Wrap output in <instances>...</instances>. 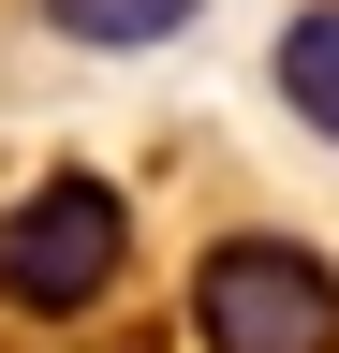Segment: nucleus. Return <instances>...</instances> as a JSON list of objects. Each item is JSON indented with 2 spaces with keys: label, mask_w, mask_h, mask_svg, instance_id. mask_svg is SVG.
<instances>
[{
  "label": "nucleus",
  "mask_w": 339,
  "mask_h": 353,
  "mask_svg": "<svg viewBox=\"0 0 339 353\" xmlns=\"http://www.w3.org/2000/svg\"><path fill=\"white\" fill-rule=\"evenodd\" d=\"M280 103H295V132H325L339 148V0H310V15H280Z\"/></svg>",
  "instance_id": "3"
},
{
  "label": "nucleus",
  "mask_w": 339,
  "mask_h": 353,
  "mask_svg": "<svg viewBox=\"0 0 339 353\" xmlns=\"http://www.w3.org/2000/svg\"><path fill=\"white\" fill-rule=\"evenodd\" d=\"M59 15V44H104V59H148V44H177L206 0H45Z\"/></svg>",
  "instance_id": "4"
},
{
  "label": "nucleus",
  "mask_w": 339,
  "mask_h": 353,
  "mask_svg": "<svg viewBox=\"0 0 339 353\" xmlns=\"http://www.w3.org/2000/svg\"><path fill=\"white\" fill-rule=\"evenodd\" d=\"M192 339L206 353H339V265L310 236H222L192 265Z\"/></svg>",
  "instance_id": "2"
},
{
  "label": "nucleus",
  "mask_w": 339,
  "mask_h": 353,
  "mask_svg": "<svg viewBox=\"0 0 339 353\" xmlns=\"http://www.w3.org/2000/svg\"><path fill=\"white\" fill-rule=\"evenodd\" d=\"M133 280V206L104 192V176H30L15 206H0V309L15 324H89V309Z\"/></svg>",
  "instance_id": "1"
}]
</instances>
